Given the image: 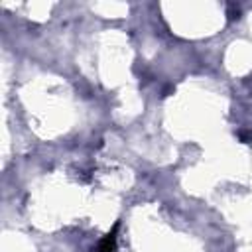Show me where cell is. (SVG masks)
<instances>
[{
    "instance_id": "6da1fadb",
    "label": "cell",
    "mask_w": 252,
    "mask_h": 252,
    "mask_svg": "<svg viewBox=\"0 0 252 252\" xmlns=\"http://www.w3.org/2000/svg\"><path fill=\"white\" fill-rule=\"evenodd\" d=\"M120 222H116L112 226V230L96 244V248H93V252H116V232H118Z\"/></svg>"
},
{
    "instance_id": "7a4b0ae2",
    "label": "cell",
    "mask_w": 252,
    "mask_h": 252,
    "mask_svg": "<svg viewBox=\"0 0 252 252\" xmlns=\"http://www.w3.org/2000/svg\"><path fill=\"white\" fill-rule=\"evenodd\" d=\"M240 18V8L234 4H228V20H238Z\"/></svg>"
}]
</instances>
